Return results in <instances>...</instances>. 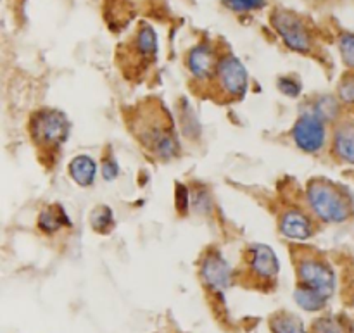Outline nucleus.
<instances>
[{
	"instance_id": "f257e3e1",
	"label": "nucleus",
	"mask_w": 354,
	"mask_h": 333,
	"mask_svg": "<svg viewBox=\"0 0 354 333\" xmlns=\"http://www.w3.org/2000/svg\"><path fill=\"white\" fill-rule=\"evenodd\" d=\"M133 126L140 144L161 161H171L180 154V142L173 123L161 106L149 102L145 109H138Z\"/></svg>"
},
{
	"instance_id": "f03ea898",
	"label": "nucleus",
	"mask_w": 354,
	"mask_h": 333,
	"mask_svg": "<svg viewBox=\"0 0 354 333\" xmlns=\"http://www.w3.org/2000/svg\"><path fill=\"white\" fill-rule=\"evenodd\" d=\"M308 206L317 218L327 223H342L351 216L353 202L348 192L328 180H311L306 190Z\"/></svg>"
},
{
	"instance_id": "7ed1b4c3",
	"label": "nucleus",
	"mask_w": 354,
	"mask_h": 333,
	"mask_svg": "<svg viewBox=\"0 0 354 333\" xmlns=\"http://www.w3.org/2000/svg\"><path fill=\"white\" fill-rule=\"evenodd\" d=\"M296 252L297 285L308 287L325 299H330L335 290V275L330 265L310 249H299Z\"/></svg>"
},
{
	"instance_id": "20e7f679",
	"label": "nucleus",
	"mask_w": 354,
	"mask_h": 333,
	"mask_svg": "<svg viewBox=\"0 0 354 333\" xmlns=\"http://www.w3.org/2000/svg\"><path fill=\"white\" fill-rule=\"evenodd\" d=\"M30 133L35 145L48 155L61 149L66 142L69 135V121L61 111L40 109L31 116Z\"/></svg>"
},
{
	"instance_id": "39448f33",
	"label": "nucleus",
	"mask_w": 354,
	"mask_h": 333,
	"mask_svg": "<svg viewBox=\"0 0 354 333\" xmlns=\"http://www.w3.org/2000/svg\"><path fill=\"white\" fill-rule=\"evenodd\" d=\"M272 24L290 50L299 54H310L313 50V35L297 14L286 9L273 10Z\"/></svg>"
},
{
	"instance_id": "423d86ee",
	"label": "nucleus",
	"mask_w": 354,
	"mask_h": 333,
	"mask_svg": "<svg viewBox=\"0 0 354 333\" xmlns=\"http://www.w3.org/2000/svg\"><path fill=\"white\" fill-rule=\"evenodd\" d=\"M214 78L218 79L220 92H223V95L230 97V99L242 97L248 90V71H245L244 64L232 54L220 57Z\"/></svg>"
},
{
	"instance_id": "0eeeda50",
	"label": "nucleus",
	"mask_w": 354,
	"mask_h": 333,
	"mask_svg": "<svg viewBox=\"0 0 354 333\" xmlns=\"http://www.w3.org/2000/svg\"><path fill=\"white\" fill-rule=\"evenodd\" d=\"M292 138L301 151L308 152V154L320 152L325 145V138H327L325 121L317 116L313 111L303 114L294 124Z\"/></svg>"
},
{
	"instance_id": "6e6552de",
	"label": "nucleus",
	"mask_w": 354,
	"mask_h": 333,
	"mask_svg": "<svg viewBox=\"0 0 354 333\" xmlns=\"http://www.w3.org/2000/svg\"><path fill=\"white\" fill-rule=\"evenodd\" d=\"M248 272H251V276L258 282L270 283L279 276V259L275 252L265 244H252L248 249Z\"/></svg>"
},
{
	"instance_id": "1a4fd4ad",
	"label": "nucleus",
	"mask_w": 354,
	"mask_h": 333,
	"mask_svg": "<svg viewBox=\"0 0 354 333\" xmlns=\"http://www.w3.org/2000/svg\"><path fill=\"white\" fill-rule=\"evenodd\" d=\"M201 278L204 285L214 294H223L232 283V272L227 261L216 251L207 252L201 263Z\"/></svg>"
},
{
	"instance_id": "9d476101",
	"label": "nucleus",
	"mask_w": 354,
	"mask_h": 333,
	"mask_svg": "<svg viewBox=\"0 0 354 333\" xmlns=\"http://www.w3.org/2000/svg\"><path fill=\"white\" fill-rule=\"evenodd\" d=\"M128 61L133 66H142L147 68V64L154 62L156 52H158V38L156 31L149 24H140V28L135 33L133 41L128 47Z\"/></svg>"
},
{
	"instance_id": "9b49d317",
	"label": "nucleus",
	"mask_w": 354,
	"mask_h": 333,
	"mask_svg": "<svg viewBox=\"0 0 354 333\" xmlns=\"http://www.w3.org/2000/svg\"><path fill=\"white\" fill-rule=\"evenodd\" d=\"M218 61L220 59L216 57V52L211 45L199 44L187 55V68L194 78L203 82V79L213 78L218 68Z\"/></svg>"
},
{
	"instance_id": "f8f14e48",
	"label": "nucleus",
	"mask_w": 354,
	"mask_h": 333,
	"mask_svg": "<svg viewBox=\"0 0 354 333\" xmlns=\"http://www.w3.org/2000/svg\"><path fill=\"white\" fill-rule=\"evenodd\" d=\"M280 231H282L286 237L296 238V240H306L313 231V223H311L310 218L304 213L296 209H290L280 218Z\"/></svg>"
},
{
	"instance_id": "ddd939ff",
	"label": "nucleus",
	"mask_w": 354,
	"mask_h": 333,
	"mask_svg": "<svg viewBox=\"0 0 354 333\" xmlns=\"http://www.w3.org/2000/svg\"><path fill=\"white\" fill-rule=\"evenodd\" d=\"M68 173L73 182L80 187H90L95 182L97 164L90 155L80 154L71 159L68 166Z\"/></svg>"
},
{
	"instance_id": "4468645a",
	"label": "nucleus",
	"mask_w": 354,
	"mask_h": 333,
	"mask_svg": "<svg viewBox=\"0 0 354 333\" xmlns=\"http://www.w3.org/2000/svg\"><path fill=\"white\" fill-rule=\"evenodd\" d=\"M62 227H71V221H69L68 214L64 213L59 204H52L47 206L45 209H41V213L38 214V228H40L44 234H55V231L61 230Z\"/></svg>"
},
{
	"instance_id": "2eb2a0df",
	"label": "nucleus",
	"mask_w": 354,
	"mask_h": 333,
	"mask_svg": "<svg viewBox=\"0 0 354 333\" xmlns=\"http://www.w3.org/2000/svg\"><path fill=\"white\" fill-rule=\"evenodd\" d=\"M332 149L341 161L354 164V124H342L335 130Z\"/></svg>"
},
{
	"instance_id": "dca6fc26",
	"label": "nucleus",
	"mask_w": 354,
	"mask_h": 333,
	"mask_svg": "<svg viewBox=\"0 0 354 333\" xmlns=\"http://www.w3.org/2000/svg\"><path fill=\"white\" fill-rule=\"evenodd\" d=\"M270 330L272 333H310L304 328V323L299 316L292 313L280 311L270 318Z\"/></svg>"
},
{
	"instance_id": "f3484780",
	"label": "nucleus",
	"mask_w": 354,
	"mask_h": 333,
	"mask_svg": "<svg viewBox=\"0 0 354 333\" xmlns=\"http://www.w3.org/2000/svg\"><path fill=\"white\" fill-rule=\"evenodd\" d=\"M294 301H296L297 306L304 311H310V313H317V311L325 310L328 299H325L322 294L315 292V290L308 289V287L297 285L294 290Z\"/></svg>"
},
{
	"instance_id": "a211bd4d",
	"label": "nucleus",
	"mask_w": 354,
	"mask_h": 333,
	"mask_svg": "<svg viewBox=\"0 0 354 333\" xmlns=\"http://www.w3.org/2000/svg\"><path fill=\"white\" fill-rule=\"evenodd\" d=\"M90 227L97 234H109L114 227L113 209L107 206H97L90 213Z\"/></svg>"
},
{
	"instance_id": "6ab92c4d",
	"label": "nucleus",
	"mask_w": 354,
	"mask_h": 333,
	"mask_svg": "<svg viewBox=\"0 0 354 333\" xmlns=\"http://www.w3.org/2000/svg\"><path fill=\"white\" fill-rule=\"evenodd\" d=\"M223 6L234 12H251L266 6V0H223Z\"/></svg>"
},
{
	"instance_id": "aec40b11",
	"label": "nucleus",
	"mask_w": 354,
	"mask_h": 333,
	"mask_svg": "<svg viewBox=\"0 0 354 333\" xmlns=\"http://www.w3.org/2000/svg\"><path fill=\"white\" fill-rule=\"evenodd\" d=\"M339 50H341L344 64L354 68V33L342 35L341 40H339Z\"/></svg>"
},
{
	"instance_id": "412c9836",
	"label": "nucleus",
	"mask_w": 354,
	"mask_h": 333,
	"mask_svg": "<svg viewBox=\"0 0 354 333\" xmlns=\"http://www.w3.org/2000/svg\"><path fill=\"white\" fill-rule=\"evenodd\" d=\"M313 333H344L342 327L339 325L337 320L334 318H320L315 321Z\"/></svg>"
},
{
	"instance_id": "4be33fe9",
	"label": "nucleus",
	"mask_w": 354,
	"mask_h": 333,
	"mask_svg": "<svg viewBox=\"0 0 354 333\" xmlns=\"http://www.w3.org/2000/svg\"><path fill=\"white\" fill-rule=\"evenodd\" d=\"M280 92L286 93L289 97H299L301 93V83L296 82L294 78H280L279 79Z\"/></svg>"
},
{
	"instance_id": "5701e85b",
	"label": "nucleus",
	"mask_w": 354,
	"mask_h": 333,
	"mask_svg": "<svg viewBox=\"0 0 354 333\" xmlns=\"http://www.w3.org/2000/svg\"><path fill=\"white\" fill-rule=\"evenodd\" d=\"M339 97L344 104H354V78H348L341 83Z\"/></svg>"
},
{
	"instance_id": "b1692460",
	"label": "nucleus",
	"mask_w": 354,
	"mask_h": 333,
	"mask_svg": "<svg viewBox=\"0 0 354 333\" xmlns=\"http://www.w3.org/2000/svg\"><path fill=\"white\" fill-rule=\"evenodd\" d=\"M118 171H120V168H118V162L114 161V158H104L102 159V176H104V180L111 182V180L116 178Z\"/></svg>"
},
{
	"instance_id": "393cba45",
	"label": "nucleus",
	"mask_w": 354,
	"mask_h": 333,
	"mask_svg": "<svg viewBox=\"0 0 354 333\" xmlns=\"http://www.w3.org/2000/svg\"><path fill=\"white\" fill-rule=\"evenodd\" d=\"M189 192H187V189L183 185H180L178 189H176V206H178V211L182 214L187 213V209H189Z\"/></svg>"
},
{
	"instance_id": "a878e982",
	"label": "nucleus",
	"mask_w": 354,
	"mask_h": 333,
	"mask_svg": "<svg viewBox=\"0 0 354 333\" xmlns=\"http://www.w3.org/2000/svg\"><path fill=\"white\" fill-rule=\"evenodd\" d=\"M349 333H354V321L351 325H349Z\"/></svg>"
}]
</instances>
